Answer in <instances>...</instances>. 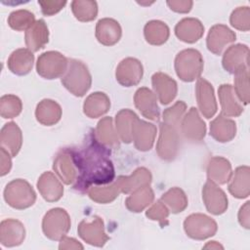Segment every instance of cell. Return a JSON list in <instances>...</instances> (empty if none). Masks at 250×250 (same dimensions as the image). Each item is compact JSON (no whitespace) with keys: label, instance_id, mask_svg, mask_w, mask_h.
<instances>
[{"label":"cell","instance_id":"cell-24","mask_svg":"<svg viewBox=\"0 0 250 250\" xmlns=\"http://www.w3.org/2000/svg\"><path fill=\"white\" fill-rule=\"evenodd\" d=\"M218 94L222 106L221 115L225 117H236L243 112V107L237 101L233 87L230 84L221 85Z\"/></svg>","mask_w":250,"mask_h":250},{"label":"cell","instance_id":"cell-14","mask_svg":"<svg viewBox=\"0 0 250 250\" xmlns=\"http://www.w3.org/2000/svg\"><path fill=\"white\" fill-rule=\"evenodd\" d=\"M181 132L184 138L189 142H200L206 134L205 122L199 116L195 107H190L181 122Z\"/></svg>","mask_w":250,"mask_h":250},{"label":"cell","instance_id":"cell-41","mask_svg":"<svg viewBox=\"0 0 250 250\" xmlns=\"http://www.w3.org/2000/svg\"><path fill=\"white\" fill-rule=\"evenodd\" d=\"M35 22L34 14L28 10H17L10 14L8 24L17 31L27 30Z\"/></svg>","mask_w":250,"mask_h":250},{"label":"cell","instance_id":"cell-15","mask_svg":"<svg viewBox=\"0 0 250 250\" xmlns=\"http://www.w3.org/2000/svg\"><path fill=\"white\" fill-rule=\"evenodd\" d=\"M196 101L200 112L206 118H211L217 112L218 106L212 85L203 78H198L195 87Z\"/></svg>","mask_w":250,"mask_h":250},{"label":"cell","instance_id":"cell-44","mask_svg":"<svg viewBox=\"0 0 250 250\" xmlns=\"http://www.w3.org/2000/svg\"><path fill=\"white\" fill-rule=\"evenodd\" d=\"M187 109V104L183 101L177 102L174 105L167 108L163 112V122L174 127L180 125L181 119L183 118Z\"/></svg>","mask_w":250,"mask_h":250},{"label":"cell","instance_id":"cell-34","mask_svg":"<svg viewBox=\"0 0 250 250\" xmlns=\"http://www.w3.org/2000/svg\"><path fill=\"white\" fill-rule=\"evenodd\" d=\"M154 192L148 186L142 187L133 191L125 200V205L128 210L134 213L142 212L145 208L152 203Z\"/></svg>","mask_w":250,"mask_h":250},{"label":"cell","instance_id":"cell-2","mask_svg":"<svg viewBox=\"0 0 250 250\" xmlns=\"http://www.w3.org/2000/svg\"><path fill=\"white\" fill-rule=\"evenodd\" d=\"M62 85L74 96H84L91 87L92 77L88 67L80 61L68 59L67 69L62 77Z\"/></svg>","mask_w":250,"mask_h":250},{"label":"cell","instance_id":"cell-13","mask_svg":"<svg viewBox=\"0 0 250 250\" xmlns=\"http://www.w3.org/2000/svg\"><path fill=\"white\" fill-rule=\"evenodd\" d=\"M249 49L246 45L236 44L229 47L223 56L224 68L232 74L248 69Z\"/></svg>","mask_w":250,"mask_h":250},{"label":"cell","instance_id":"cell-52","mask_svg":"<svg viewBox=\"0 0 250 250\" xmlns=\"http://www.w3.org/2000/svg\"><path fill=\"white\" fill-rule=\"evenodd\" d=\"M204 248H211V249H223V246L221 244H219L217 241H210L209 243H207Z\"/></svg>","mask_w":250,"mask_h":250},{"label":"cell","instance_id":"cell-17","mask_svg":"<svg viewBox=\"0 0 250 250\" xmlns=\"http://www.w3.org/2000/svg\"><path fill=\"white\" fill-rule=\"evenodd\" d=\"M156 127L146 121L137 119L132 129V142H134L137 149L141 151L149 150L155 140Z\"/></svg>","mask_w":250,"mask_h":250},{"label":"cell","instance_id":"cell-37","mask_svg":"<svg viewBox=\"0 0 250 250\" xmlns=\"http://www.w3.org/2000/svg\"><path fill=\"white\" fill-rule=\"evenodd\" d=\"M144 34L146 42L151 45H162L169 38V27L161 21H150L144 28Z\"/></svg>","mask_w":250,"mask_h":250},{"label":"cell","instance_id":"cell-43","mask_svg":"<svg viewBox=\"0 0 250 250\" xmlns=\"http://www.w3.org/2000/svg\"><path fill=\"white\" fill-rule=\"evenodd\" d=\"M234 93L238 100L247 104L249 103V71L248 69L235 74Z\"/></svg>","mask_w":250,"mask_h":250},{"label":"cell","instance_id":"cell-9","mask_svg":"<svg viewBox=\"0 0 250 250\" xmlns=\"http://www.w3.org/2000/svg\"><path fill=\"white\" fill-rule=\"evenodd\" d=\"M53 169L65 185H74L77 180V167L73 157V147L62 148L56 155Z\"/></svg>","mask_w":250,"mask_h":250},{"label":"cell","instance_id":"cell-18","mask_svg":"<svg viewBox=\"0 0 250 250\" xmlns=\"http://www.w3.org/2000/svg\"><path fill=\"white\" fill-rule=\"evenodd\" d=\"M25 237L23 225L16 219H6L0 225V242L5 247H14L22 243Z\"/></svg>","mask_w":250,"mask_h":250},{"label":"cell","instance_id":"cell-28","mask_svg":"<svg viewBox=\"0 0 250 250\" xmlns=\"http://www.w3.org/2000/svg\"><path fill=\"white\" fill-rule=\"evenodd\" d=\"M229 191L236 198H245L250 193V169L248 166H239L231 174Z\"/></svg>","mask_w":250,"mask_h":250},{"label":"cell","instance_id":"cell-16","mask_svg":"<svg viewBox=\"0 0 250 250\" xmlns=\"http://www.w3.org/2000/svg\"><path fill=\"white\" fill-rule=\"evenodd\" d=\"M235 39V33L227 25L215 24L209 30L206 44L210 52L215 55H221L226 46L234 42Z\"/></svg>","mask_w":250,"mask_h":250},{"label":"cell","instance_id":"cell-31","mask_svg":"<svg viewBox=\"0 0 250 250\" xmlns=\"http://www.w3.org/2000/svg\"><path fill=\"white\" fill-rule=\"evenodd\" d=\"M35 116L42 125L52 126L58 123L62 117L61 105L53 100L44 99L37 104Z\"/></svg>","mask_w":250,"mask_h":250},{"label":"cell","instance_id":"cell-47","mask_svg":"<svg viewBox=\"0 0 250 250\" xmlns=\"http://www.w3.org/2000/svg\"><path fill=\"white\" fill-rule=\"evenodd\" d=\"M38 4L45 16H53L65 6L66 1H38Z\"/></svg>","mask_w":250,"mask_h":250},{"label":"cell","instance_id":"cell-27","mask_svg":"<svg viewBox=\"0 0 250 250\" xmlns=\"http://www.w3.org/2000/svg\"><path fill=\"white\" fill-rule=\"evenodd\" d=\"M25 45L31 52H37L49 41V30L43 20L35 22L25 31Z\"/></svg>","mask_w":250,"mask_h":250},{"label":"cell","instance_id":"cell-35","mask_svg":"<svg viewBox=\"0 0 250 250\" xmlns=\"http://www.w3.org/2000/svg\"><path fill=\"white\" fill-rule=\"evenodd\" d=\"M138 118V115L128 108L121 109L119 112L116 113V133L123 143L130 144L132 142V129L135 121Z\"/></svg>","mask_w":250,"mask_h":250},{"label":"cell","instance_id":"cell-6","mask_svg":"<svg viewBox=\"0 0 250 250\" xmlns=\"http://www.w3.org/2000/svg\"><path fill=\"white\" fill-rule=\"evenodd\" d=\"M68 59L57 51H48L39 56L36 62L37 73L45 79L62 77L67 69Z\"/></svg>","mask_w":250,"mask_h":250},{"label":"cell","instance_id":"cell-12","mask_svg":"<svg viewBox=\"0 0 250 250\" xmlns=\"http://www.w3.org/2000/svg\"><path fill=\"white\" fill-rule=\"evenodd\" d=\"M202 199L207 211L213 215H221L228 209L226 193L211 180H208L202 188Z\"/></svg>","mask_w":250,"mask_h":250},{"label":"cell","instance_id":"cell-38","mask_svg":"<svg viewBox=\"0 0 250 250\" xmlns=\"http://www.w3.org/2000/svg\"><path fill=\"white\" fill-rule=\"evenodd\" d=\"M121 192L118 182L114 180L112 183L108 184V186H93L91 187L87 193L89 197L97 202V203H102V204H106L110 203L113 201Z\"/></svg>","mask_w":250,"mask_h":250},{"label":"cell","instance_id":"cell-20","mask_svg":"<svg viewBox=\"0 0 250 250\" xmlns=\"http://www.w3.org/2000/svg\"><path fill=\"white\" fill-rule=\"evenodd\" d=\"M134 103L143 116L150 120H158L160 112L156 96L148 88H139L135 93Z\"/></svg>","mask_w":250,"mask_h":250},{"label":"cell","instance_id":"cell-19","mask_svg":"<svg viewBox=\"0 0 250 250\" xmlns=\"http://www.w3.org/2000/svg\"><path fill=\"white\" fill-rule=\"evenodd\" d=\"M151 83L155 96L158 97L162 104H170L176 97L178 92L177 82L169 75L163 72H156L151 77Z\"/></svg>","mask_w":250,"mask_h":250},{"label":"cell","instance_id":"cell-8","mask_svg":"<svg viewBox=\"0 0 250 250\" xmlns=\"http://www.w3.org/2000/svg\"><path fill=\"white\" fill-rule=\"evenodd\" d=\"M160 133L156 145L158 156L166 161L175 159L180 148V136L177 127L162 122L159 126Z\"/></svg>","mask_w":250,"mask_h":250},{"label":"cell","instance_id":"cell-48","mask_svg":"<svg viewBox=\"0 0 250 250\" xmlns=\"http://www.w3.org/2000/svg\"><path fill=\"white\" fill-rule=\"evenodd\" d=\"M12 155L4 148L0 147V175H7L12 167Z\"/></svg>","mask_w":250,"mask_h":250},{"label":"cell","instance_id":"cell-21","mask_svg":"<svg viewBox=\"0 0 250 250\" xmlns=\"http://www.w3.org/2000/svg\"><path fill=\"white\" fill-rule=\"evenodd\" d=\"M37 188L42 197L48 202L60 200L63 194V187L52 172H44L38 179Z\"/></svg>","mask_w":250,"mask_h":250},{"label":"cell","instance_id":"cell-45","mask_svg":"<svg viewBox=\"0 0 250 250\" xmlns=\"http://www.w3.org/2000/svg\"><path fill=\"white\" fill-rule=\"evenodd\" d=\"M230 24L242 31H248L250 27V18H249V8L248 7H238L235 9L229 18Z\"/></svg>","mask_w":250,"mask_h":250},{"label":"cell","instance_id":"cell-51","mask_svg":"<svg viewBox=\"0 0 250 250\" xmlns=\"http://www.w3.org/2000/svg\"><path fill=\"white\" fill-rule=\"evenodd\" d=\"M60 245H59V248L60 249H83V245L77 241L76 239L74 238H71V237H67V236H64L62 237L61 240H60Z\"/></svg>","mask_w":250,"mask_h":250},{"label":"cell","instance_id":"cell-39","mask_svg":"<svg viewBox=\"0 0 250 250\" xmlns=\"http://www.w3.org/2000/svg\"><path fill=\"white\" fill-rule=\"evenodd\" d=\"M160 200L174 213L183 212L188 207V197L183 189L180 188H172L162 194Z\"/></svg>","mask_w":250,"mask_h":250},{"label":"cell","instance_id":"cell-23","mask_svg":"<svg viewBox=\"0 0 250 250\" xmlns=\"http://www.w3.org/2000/svg\"><path fill=\"white\" fill-rule=\"evenodd\" d=\"M204 33V26L201 21L194 18H186L180 21L175 26L176 36L183 42L194 43Z\"/></svg>","mask_w":250,"mask_h":250},{"label":"cell","instance_id":"cell-30","mask_svg":"<svg viewBox=\"0 0 250 250\" xmlns=\"http://www.w3.org/2000/svg\"><path fill=\"white\" fill-rule=\"evenodd\" d=\"M34 56L28 49H18L14 51L8 59V68L17 75L27 74L33 65Z\"/></svg>","mask_w":250,"mask_h":250},{"label":"cell","instance_id":"cell-36","mask_svg":"<svg viewBox=\"0 0 250 250\" xmlns=\"http://www.w3.org/2000/svg\"><path fill=\"white\" fill-rule=\"evenodd\" d=\"M94 133L97 140L106 147L111 148L114 146H118V135L114 130L112 118L110 116L102 118L98 122Z\"/></svg>","mask_w":250,"mask_h":250},{"label":"cell","instance_id":"cell-29","mask_svg":"<svg viewBox=\"0 0 250 250\" xmlns=\"http://www.w3.org/2000/svg\"><path fill=\"white\" fill-rule=\"evenodd\" d=\"M231 165L229 161L221 156H214L210 158L207 165L208 179L215 184H227L231 177Z\"/></svg>","mask_w":250,"mask_h":250},{"label":"cell","instance_id":"cell-4","mask_svg":"<svg viewBox=\"0 0 250 250\" xmlns=\"http://www.w3.org/2000/svg\"><path fill=\"white\" fill-rule=\"evenodd\" d=\"M4 199L12 208L22 210L34 204L36 193L27 181L16 179L6 186Z\"/></svg>","mask_w":250,"mask_h":250},{"label":"cell","instance_id":"cell-5","mask_svg":"<svg viewBox=\"0 0 250 250\" xmlns=\"http://www.w3.org/2000/svg\"><path fill=\"white\" fill-rule=\"evenodd\" d=\"M70 229V218L62 208L49 210L42 221V230L46 237L51 240H61Z\"/></svg>","mask_w":250,"mask_h":250},{"label":"cell","instance_id":"cell-7","mask_svg":"<svg viewBox=\"0 0 250 250\" xmlns=\"http://www.w3.org/2000/svg\"><path fill=\"white\" fill-rule=\"evenodd\" d=\"M217 223L212 218L200 213L189 215L184 222V229L187 235L196 240L213 236L217 232Z\"/></svg>","mask_w":250,"mask_h":250},{"label":"cell","instance_id":"cell-33","mask_svg":"<svg viewBox=\"0 0 250 250\" xmlns=\"http://www.w3.org/2000/svg\"><path fill=\"white\" fill-rule=\"evenodd\" d=\"M110 107V101L106 94L103 92H95L89 95L83 104L85 115L90 118H98L105 114Z\"/></svg>","mask_w":250,"mask_h":250},{"label":"cell","instance_id":"cell-10","mask_svg":"<svg viewBox=\"0 0 250 250\" xmlns=\"http://www.w3.org/2000/svg\"><path fill=\"white\" fill-rule=\"evenodd\" d=\"M144 74L142 62L135 58L122 60L116 67L115 77L117 82L124 87H132L140 83Z\"/></svg>","mask_w":250,"mask_h":250},{"label":"cell","instance_id":"cell-11","mask_svg":"<svg viewBox=\"0 0 250 250\" xmlns=\"http://www.w3.org/2000/svg\"><path fill=\"white\" fill-rule=\"evenodd\" d=\"M77 231L85 242L97 247H103L109 239L104 232V222L98 216H94L91 222L86 220L81 221L78 225Z\"/></svg>","mask_w":250,"mask_h":250},{"label":"cell","instance_id":"cell-40","mask_svg":"<svg viewBox=\"0 0 250 250\" xmlns=\"http://www.w3.org/2000/svg\"><path fill=\"white\" fill-rule=\"evenodd\" d=\"M71 10L74 17L80 21H91L95 20L98 15V6L96 1H72Z\"/></svg>","mask_w":250,"mask_h":250},{"label":"cell","instance_id":"cell-50","mask_svg":"<svg viewBox=\"0 0 250 250\" xmlns=\"http://www.w3.org/2000/svg\"><path fill=\"white\" fill-rule=\"evenodd\" d=\"M249 201L245 202L243 206L240 207L239 212H238V222L239 224L245 228L249 229L250 228V208H249Z\"/></svg>","mask_w":250,"mask_h":250},{"label":"cell","instance_id":"cell-42","mask_svg":"<svg viewBox=\"0 0 250 250\" xmlns=\"http://www.w3.org/2000/svg\"><path fill=\"white\" fill-rule=\"evenodd\" d=\"M22 109V104L15 95H4L0 99V114L3 118H14Z\"/></svg>","mask_w":250,"mask_h":250},{"label":"cell","instance_id":"cell-3","mask_svg":"<svg viewBox=\"0 0 250 250\" xmlns=\"http://www.w3.org/2000/svg\"><path fill=\"white\" fill-rule=\"evenodd\" d=\"M175 70L178 77L185 82L198 79L203 70V59L195 49L181 51L175 59Z\"/></svg>","mask_w":250,"mask_h":250},{"label":"cell","instance_id":"cell-26","mask_svg":"<svg viewBox=\"0 0 250 250\" xmlns=\"http://www.w3.org/2000/svg\"><path fill=\"white\" fill-rule=\"evenodd\" d=\"M121 192L132 193L136 189L148 186L151 183L150 171L145 167L136 169L131 176H120L116 179Z\"/></svg>","mask_w":250,"mask_h":250},{"label":"cell","instance_id":"cell-25","mask_svg":"<svg viewBox=\"0 0 250 250\" xmlns=\"http://www.w3.org/2000/svg\"><path fill=\"white\" fill-rule=\"evenodd\" d=\"M1 147H4L11 155L16 156L22 145V134L15 122L6 123L0 132Z\"/></svg>","mask_w":250,"mask_h":250},{"label":"cell","instance_id":"cell-22","mask_svg":"<svg viewBox=\"0 0 250 250\" xmlns=\"http://www.w3.org/2000/svg\"><path fill=\"white\" fill-rule=\"evenodd\" d=\"M122 30L118 21L113 19L104 18L96 25V38L104 46H112L121 38Z\"/></svg>","mask_w":250,"mask_h":250},{"label":"cell","instance_id":"cell-46","mask_svg":"<svg viewBox=\"0 0 250 250\" xmlns=\"http://www.w3.org/2000/svg\"><path fill=\"white\" fill-rule=\"evenodd\" d=\"M146 216L152 221H157L161 225V227H165L168 225V216H169V209L167 206L161 201L157 200L146 212Z\"/></svg>","mask_w":250,"mask_h":250},{"label":"cell","instance_id":"cell-32","mask_svg":"<svg viewBox=\"0 0 250 250\" xmlns=\"http://www.w3.org/2000/svg\"><path fill=\"white\" fill-rule=\"evenodd\" d=\"M236 134V124L233 120L219 115L210 124V136L217 142L226 143L231 141Z\"/></svg>","mask_w":250,"mask_h":250},{"label":"cell","instance_id":"cell-1","mask_svg":"<svg viewBox=\"0 0 250 250\" xmlns=\"http://www.w3.org/2000/svg\"><path fill=\"white\" fill-rule=\"evenodd\" d=\"M110 149L101 144L92 130L78 149L73 147L77 167V180L72 186L80 193L87 192L93 186L108 185L114 181V167L109 159Z\"/></svg>","mask_w":250,"mask_h":250},{"label":"cell","instance_id":"cell-49","mask_svg":"<svg viewBox=\"0 0 250 250\" xmlns=\"http://www.w3.org/2000/svg\"><path fill=\"white\" fill-rule=\"evenodd\" d=\"M192 1H167L170 9L177 13H188L192 7Z\"/></svg>","mask_w":250,"mask_h":250}]
</instances>
